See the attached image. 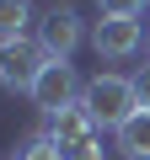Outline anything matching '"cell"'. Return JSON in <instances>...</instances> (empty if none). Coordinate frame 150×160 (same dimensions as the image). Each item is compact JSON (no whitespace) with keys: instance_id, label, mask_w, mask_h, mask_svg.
<instances>
[{"instance_id":"cell-6","label":"cell","mask_w":150,"mask_h":160,"mask_svg":"<svg viewBox=\"0 0 150 160\" xmlns=\"http://www.w3.org/2000/svg\"><path fill=\"white\" fill-rule=\"evenodd\" d=\"M139 43H145L139 16H102V22L91 27V48H97V59H129V53H139Z\"/></svg>"},{"instance_id":"cell-8","label":"cell","mask_w":150,"mask_h":160,"mask_svg":"<svg viewBox=\"0 0 150 160\" xmlns=\"http://www.w3.org/2000/svg\"><path fill=\"white\" fill-rule=\"evenodd\" d=\"M27 22H38L32 16V0H0V43L27 38Z\"/></svg>"},{"instance_id":"cell-4","label":"cell","mask_w":150,"mask_h":160,"mask_svg":"<svg viewBox=\"0 0 150 160\" xmlns=\"http://www.w3.org/2000/svg\"><path fill=\"white\" fill-rule=\"evenodd\" d=\"M81 96H86L81 69H75L70 59H48L43 75H38V86H32V107L38 112H59V107H75Z\"/></svg>"},{"instance_id":"cell-13","label":"cell","mask_w":150,"mask_h":160,"mask_svg":"<svg viewBox=\"0 0 150 160\" xmlns=\"http://www.w3.org/2000/svg\"><path fill=\"white\" fill-rule=\"evenodd\" d=\"M145 48H150V43H145Z\"/></svg>"},{"instance_id":"cell-10","label":"cell","mask_w":150,"mask_h":160,"mask_svg":"<svg viewBox=\"0 0 150 160\" xmlns=\"http://www.w3.org/2000/svg\"><path fill=\"white\" fill-rule=\"evenodd\" d=\"M145 6H150V0H97L102 16H139Z\"/></svg>"},{"instance_id":"cell-2","label":"cell","mask_w":150,"mask_h":160,"mask_svg":"<svg viewBox=\"0 0 150 160\" xmlns=\"http://www.w3.org/2000/svg\"><path fill=\"white\" fill-rule=\"evenodd\" d=\"M43 64H48V53H43V43H38V38L0 43V86L16 91V96H32V86H38Z\"/></svg>"},{"instance_id":"cell-1","label":"cell","mask_w":150,"mask_h":160,"mask_svg":"<svg viewBox=\"0 0 150 160\" xmlns=\"http://www.w3.org/2000/svg\"><path fill=\"white\" fill-rule=\"evenodd\" d=\"M81 102H86V112L97 118V128H113V133L139 112V102H134V80H129V75H91Z\"/></svg>"},{"instance_id":"cell-11","label":"cell","mask_w":150,"mask_h":160,"mask_svg":"<svg viewBox=\"0 0 150 160\" xmlns=\"http://www.w3.org/2000/svg\"><path fill=\"white\" fill-rule=\"evenodd\" d=\"M129 80H134V102H139V107L150 112V64H145V69H134Z\"/></svg>"},{"instance_id":"cell-9","label":"cell","mask_w":150,"mask_h":160,"mask_svg":"<svg viewBox=\"0 0 150 160\" xmlns=\"http://www.w3.org/2000/svg\"><path fill=\"white\" fill-rule=\"evenodd\" d=\"M16 160H64V155H59V144H54V139H48V133L38 128V133H32V139L22 144V155H16Z\"/></svg>"},{"instance_id":"cell-12","label":"cell","mask_w":150,"mask_h":160,"mask_svg":"<svg viewBox=\"0 0 150 160\" xmlns=\"http://www.w3.org/2000/svg\"><path fill=\"white\" fill-rule=\"evenodd\" d=\"M64 160H102V144H97V139H91V144H81V149H70V155H64Z\"/></svg>"},{"instance_id":"cell-7","label":"cell","mask_w":150,"mask_h":160,"mask_svg":"<svg viewBox=\"0 0 150 160\" xmlns=\"http://www.w3.org/2000/svg\"><path fill=\"white\" fill-rule=\"evenodd\" d=\"M113 144H118V155H123V160H150V112L139 107V112L113 133Z\"/></svg>"},{"instance_id":"cell-5","label":"cell","mask_w":150,"mask_h":160,"mask_svg":"<svg viewBox=\"0 0 150 160\" xmlns=\"http://www.w3.org/2000/svg\"><path fill=\"white\" fill-rule=\"evenodd\" d=\"M43 133L59 144V155H70V149H81V144H91L102 128H97V118L86 112V102H75V107H59V112H43Z\"/></svg>"},{"instance_id":"cell-3","label":"cell","mask_w":150,"mask_h":160,"mask_svg":"<svg viewBox=\"0 0 150 160\" xmlns=\"http://www.w3.org/2000/svg\"><path fill=\"white\" fill-rule=\"evenodd\" d=\"M38 43H43L48 59H70L75 48L86 43V22H81V11H75L70 0H54V6L38 16Z\"/></svg>"}]
</instances>
